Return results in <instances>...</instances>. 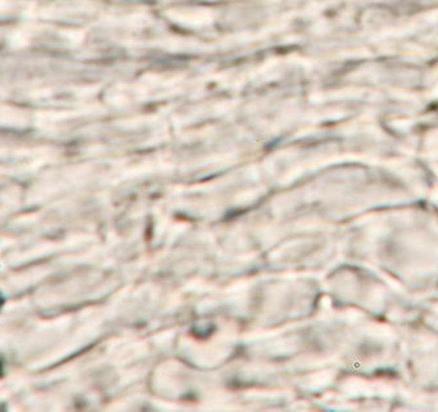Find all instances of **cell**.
I'll list each match as a JSON object with an SVG mask.
<instances>
[{"mask_svg": "<svg viewBox=\"0 0 438 412\" xmlns=\"http://www.w3.org/2000/svg\"><path fill=\"white\" fill-rule=\"evenodd\" d=\"M0 368H2V366H0Z\"/></svg>", "mask_w": 438, "mask_h": 412, "instance_id": "1", "label": "cell"}]
</instances>
